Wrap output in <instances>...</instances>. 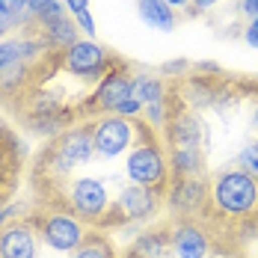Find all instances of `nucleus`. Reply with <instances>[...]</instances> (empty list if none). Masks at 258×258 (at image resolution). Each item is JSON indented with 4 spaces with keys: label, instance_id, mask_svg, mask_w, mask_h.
<instances>
[{
    "label": "nucleus",
    "instance_id": "bb28decb",
    "mask_svg": "<svg viewBox=\"0 0 258 258\" xmlns=\"http://www.w3.org/2000/svg\"><path fill=\"white\" fill-rule=\"evenodd\" d=\"M62 6L72 18H78L80 12H89V0H62Z\"/></svg>",
    "mask_w": 258,
    "mask_h": 258
},
{
    "label": "nucleus",
    "instance_id": "1a4fd4ad",
    "mask_svg": "<svg viewBox=\"0 0 258 258\" xmlns=\"http://www.w3.org/2000/svg\"><path fill=\"white\" fill-rule=\"evenodd\" d=\"M205 202H208V184L199 175L175 178V184L169 187V196H166V205L175 217H193L196 211H202Z\"/></svg>",
    "mask_w": 258,
    "mask_h": 258
},
{
    "label": "nucleus",
    "instance_id": "c85d7f7f",
    "mask_svg": "<svg viewBox=\"0 0 258 258\" xmlns=\"http://www.w3.org/2000/svg\"><path fill=\"white\" fill-rule=\"evenodd\" d=\"M220 0H190V6L196 9V12H208V9H214Z\"/></svg>",
    "mask_w": 258,
    "mask_h": 258
},
{
    "label": "nucleus",
    "instance_id": "f03ea898",
    "mask_svg": "<svg viewBox=\"0 0 258 258\" xmlns=\"http://www.w3.org/2000/svg\"><path fill=\"white\" fill-rule=\"evenodd\" d=\"M125 175H128L131 184L163 190V184L169 178V160L163 157V152H160V146L155 140H143L125 157Z\"/></svg>",
    "mask_w": 258,
    "mask_h": 258
},
{
    "label": "nucleus",
    "instance_id": "f704fd0d",
    "mask_svg": "<svg viewBox=\"0 0 258 258\" xmlns=\"http://www.w3.org/2000/svg\"><path fill=\"white\" fill-rule=\"evenodd\" d=\"M223 258H240V255H223Z\"/></svg>",
    "mask_w": 258,
    "mask_h": 258
},
{
    "label": "nucleus",
    "instance_id": "c9c22d12",
    "mask_svg": "<svg viewBox=\"0 0 258 258\" xmlns=\"http://www.w3.org/2000/svg\"><path fill=\"white\" fill-rule=\"evenodd\" d=\"M131 258H134V255H131Z\"/></svg>",
    "mask_w": 258,
    "mask_h": 258
},
{
    "label": "nucleus",
    "instance_id": "f3484780",
    "mask_svg": "<svg viewBox=\"0 0 258 258\" xmlns=\"http://www.w3.org/2000/svg\"><path fill=\"white\" fill-rule=\"evenodd\" d=\"M169 169L178 178L199 175V169H202V152L199 149H187V146H175L172 155H169Z\"/></svg>",
    "mask_w": 258,
    "mask_h": 258
},
{
    "label": "nucleus",
    "instance_id": "423d86ee",
    "mask_svg": "<svg viewBox=\"0 0 258 258\" xmlns=\"http://www.w3.org/2000/svg\"><path fill=\"white\" fill-rule=\"evenodd\" d=\"M42 240L53 252H78L86 240L83 220L75 217L72 211H53L42 223Z\"/></svg>",
    "mask_w": 258,
    "mask_h": 258
},
{
    "label": "nucleus",
    "instance_id": "6e6552de",
    "mask_svg": "<svg viewBox=\"0 0 258 258\" xmlns=\"http://www.w3.org/2000/svg\"><path fill=\"white\" fill-rule=\"evenodd\" d=\"M134 83H137V78H131L125 69H110L101 78L98 89L92 92V107L104 110V113H116V107L134 95Z\"/></svg>",
    "mask_w": 258,
    "mask_h": 258
},
{
    "label": "nucleus",
    "instance_id": "5701e85b",
    "mask_svg": "<svg viewBox=\"0 0 258 258\" xmlns=\"http://www.w3.org/2000/svg\"><path fill=\"white\" fill-rule=\"evenodd\" d=\"M143 113V101L137 98V95H131L128 101H122L116 107V113L113 116H122V119H134V116H140Z\"/></svg>",
    "mask_w": 258,
    "mask_h": 258
},
{
    "label": "nucleus",
    "instance_id": "39448f33",
    "mask_svg": "<svg viewBox=\"0 0 258 258\" xmlns=\"http://www.w3.org/2000/svg\"><path fill=\"white\" fill-rule=\"evenodd\" d=\"M69 208L86 223H101L110 211V193L101 178H78L69 184Z\"/></svg>",
    "mask_w": 258,
    "mask_h": 258
},
{
    "label": "nucleus",
    "instance_id": "f8f14e48",
    "mask_svg": "<svg viewBox=\"0 0 258 258\" xmlns=\"http://www.w3.org/2000/svg\"><path fill=\"white\" fill-rule=\"evenodd\" d=\"M0 258H36V234L30 226L12 223L0 229Z\"/></svg>",
    "mask_w": 258,
    "mask_h": 258
},
{
    "label": "nucleus",
    "instance_id": "f257e3e1",
    "mask_svg": "<svg viewBox=\"0 0 258 258\" xmlns=\"http://www.w3.org/2000/svg\"><path fill=\"white\" fill-rule=\"evenodd\" d=\"M211 199L223 217H232V220L249 217L258 208V181L249 178L246 172H240L237 166L226 169L211 184Z\"/></svg>",
    "mask_w": 258,
    "mask_h": 258
},
{
    "label": "nucleus",
    "instance_id": "7ed1b4c3",
    "mask_svg": "<svg viewBox=\"0 0 258 258\" xmlns=\"http://www.w3.org/2000/svg\"><path fill=\"white\" fill-rule=\"evenodd\" d=\"M92 143L98 157H122L137 146V125L122 116H104L92 125Z\"/></svg>",
    "mask_w": 258,
    "mask_h": 258
},
{
    "label": "nucleus",
    "instance_id": "473e14b6",
    "mask_svg": "<svg viewBox=\"0 0 258 258\" xmlns=\"http://www.w3.org/2000/svg\"><path fill=\"white\" fill-rule=\"evenodd\" d=\"M12 214H15V208H3V211H0V229L6 226V220H9Z\"/></svg>",
    "mask_w": 258,
    "mask_h": 258
},
{
    "label": "nucleus",
    "instance_id": "412c9836",
    "mask_svg": "<svg viewBox=\"0 0 258 258\" xmlns=\"http://www.w3.org/2000/svg\"><path fill=\"white\" fill-rule=\"evenodd\" d=\"M234 166H237L240 172H246L249 178L258 181V140L246 143V146L237 152V157H234Z\"/></svg>",
    "mask_w": 258,
    "mask_h": 258
},
{
    "label": "nucleus",
    "instance_id": "4468645a",
    "mask_svg": "<svg viewBox=\"0 0 258 258\" xmlns=\"http://www.w3.org/2000/svg\"><path fill=\"white\" fill-rule=\"evenodd\" d=\"M166 134H169L172 149H175V146L199 149V143H202V122H199L193 113H178V116H172Z\"/></svg>",
    "mask_w": 258,
    "mask_h": 258
},
{
    "label": "nucleus",
    "instance_id": "a878e982",
    "mask_svg": "<svg viewBox=\"0 0 258 258\" xmlns=\"http://www.w3.org/2000/svg\"><path fill=\"white\" fill-rule=\"evenodd\" d=\"M243 42L258 51V18H249V24H246V30H243Z\"/></svg>",
    "mask_w": 258,
    "mask_h": 258
},
{
    "label": "nucleus",
    "instance_id": "a211bd4d",
    "mask_svg": "<svg viewBox=\"0 0 258 258\" xmlns=\"http://www.w3.org/2000/svg\"><path fill=\"white\" fill-rule=\"evenodd\" d=\"M134 95L143 101V107L157 104V101H166L163 80H160V78H152V75H140V78H137V83H134Z\"/></svg>",
    "mask_w": 258,
    "mask_h": 258
},
{
    "label": "nucleus",
    "instance_id": "ddd939ff",
    "mask_svg": "<svg viewBox=\"0 0 258 258\" xmlns=\"http://www.w3.org/2000/svg\"><path fill=\"white\" fill-rule=\"evenodd\" d=\"M78 24H75V18H69V15H62V18H53L48 24H42V42L53 48V51H69L72 45H78Z\"/></svg>",
    "mask_w": 258,
    "mask_h": 258
},
{
    "label": "nucleus",
    "instance_id": "393cba45",
    "mask_svg": "<svg viewBox=\"0 0 258 258\" xmlns=\"http://www.w3.org/2000/svg\"><path fill=\"white\" fill-rule=\"evenodd\" d=\"M24 18H30L27 12H18V15H0V39H6V33H9L12 27H18Z\"/></svg>",
    "mask_w": 258,
    "mask_h": 258
},
{
    "label": "nucleus",
    "instance_id": "0eeeda50",
    "mask_svg": "<svg viewBox=\"0 0 258 258\" xmlns=\"http://www.w3.org/2000/svg\"><path fill=\"white\" fill-rule=\"evenodd\" d=\"M107 66H110V56L104 51V45H98L95 39H80L78 45H72L69 51L62 53V69L80 80L104 78L110 72Z\"/></svg>",
    "mask_w": 258,
    "mask_h": 258
},
{
    "label": "nucleus",
    "instance_id": "72a5a7b5",
    "mask_svg": "<svg viewBox=\"0 0 258 258\" xmlns=\"http://www.w3.org/2000/svg\"><path fill=\"white\" fill-rule=\"evenodd\" d=\"M252 128H255V134H258V104H255V110H252Z\"/></svg>",
    "mask_w": 258,
    "mask_h": 258
},
{
    "label": "nucleus",
    "instance_id": "cd10ccee",
    "mask_svg": "<svg viewBox=\"0 0 258 258\" xmlns=\"http://www.w3.org/2000/svg\"><path fill=\"white\" fill-rule=\"evenodd\" d=\"M181 69H187V59H175V62H163V75H178Z\"/></svg>",
    "mask_w": 258,
    "mask_h": 258
},
{
    "label": "nucleus",
    "instance_id": "c756f323",
    "mask_svg": "<svg viewBox=\"0 0 258 258\" xmlns=\"http://www.w3.org/2000/svg\"><path fill=\"white\" fill-rule=\"evenodd\" d=\"M163 3H166L172 12H175V9H187V6H190V0H163Z\"/></svg>",
    "mask_w": 258,
    "mask_h": 258
},
{
    "label": "nucleus",
    "instance_id": "9b49d317",
    "mask_svg": "<svg viewBox=\"0 0 258 258\" xmlns=\"http://www.w3.org/2000/svg\"><path fill=\"white\" fill-rule=\"evenodd\" d=\"M169 246H172L175 258H205L208 249H211L208 234L190 220L175 223V229L169 232Z\"/></svg>",
    "mask_w": 258,
    "mask_h": 258
},
{
    "label": "nucleus",
    "instance_id": "2eb2a0df",
    "mask_svg": "<svg viewBox=\"0 0 258 258\" xmlns=\"http://www.w3.org/2000/svg\"><path fill=\"white\" fill-rule=\"evenodd\" d=\"M137 12L140 18L155 30H163V33H172L175 30V12L163 3V0H137Z\"/></svg>",
    "mask_w": 258,
    "mask_h": 258
},
{
    "label": "nucleus",
    "instance_id": "2f4dec72",
    "mask_svg": "<svg viewBox=\"0 0 258 258\" xmlns=\"http://www.w3.org/2000/svg\"><path fill=\"white\" fill-rule=\"evenodd\" d=\"M0 15H18V12L9 6V0H0Z\"/></svg>",
    "mask_w": 258,
    "mask_h": 258
},
{
    "label": "nucleus",
    "instance_id": "dca6fc26",
    "mask_svg": "<svg viewBox=\"0 0 258 258\" xmlns=\"http://www.w3.org/2000/svg\"><path fill=\"white\" fill-rule=\"evenodd\" d=\"M172 246H169V234L166 232H143L134 237V246H131V255L134 258H166Z\"/></svg>",
    "mask_w": 258,
    "mask_h": 258
},
{
    "label": "nucleus",
    "instance_id": "b1692460",
    "mask_svg": "<svg viewBox=\"0 0 258 258\" xmlns=\"http://www.w3.org/2000/svg\"><path fill=\"white\" fill-rule=\"evenodd\" d=\"M75 24H78L80 33H86V39H95V18H92V12H80L75 18Z\"/></svg>",
    "mask_w": 258,
    "mask_h": 258
},
{
    "label": "nucleus",
    "instance_id": "20e7f679",
    "mask_svg": "<svg viewBox=\"0 0 258 258\" xmlns=\"http://www.w3.org/2000/svg\"><path fill=\"white\" fill-rule=\"evenodd\" d=\"M92 155H95L92 128L89 125H78V128H69L56 137L53 152H51V166L56 172H69V169H78L83 163H89Z\"/></svg>",
    "mask_w": 258,
    "mask_h": 258
},
{
    "label": "nucleus",
    "instance_id": "aec40b11",
    "mask_svg": "<svg viewBox=\"0 0 258 258\" xmlns=\"http://www.w3.org/2000/svg\"><path fill=\"white\" fill-rule=\"evenodd\" d=\"M27 59L24 39H0V75L12 66H21Z\"/></svg>",
    "mask_w": 258,
    "mask_h": 258
},
{
    "label": "nucleus",
    "instance_id": "9d476101",
    "mask_svg": "<svg viewBox=\"0 0 258 258\" xmlns=\"http://www.w3.org/2000/svg\"><path fill=\"white\" fill-rule=\"evenodd\" d=\"M113 211H119V217L122 220H131V223L152 220L157 214V190L131 184V187H125L119 193V202L113 205Z\"/></svg>",
    "mask_w": 258,
    "mask_h": 258
},
{
    "label": "nucleus",
    "instance_id": "7c9ffc66",
    "mask_svg": "<svg viewBox=\"0 0 258 258\" xmlns=\"http://www.w3.org/2000/svg\"><path fill=\"white\" fill-rule=\"evenodd\" d=\"M27 3H30V0H9V6H12L15 12H27Z\"/></svg>",
    "mask_w": 258,
    "mask_h": 258
},
{
    "label": "nucleus",
    "instance_id": "6ab92c4d",
    "mask_svg": "<svg viewBox=\"0 0 258 258\" xmlns=\"http://www.w3.org/2000/svg\"><path fill=\"white\" fill-rule=\"evenodd\" d=\"M27 15L36 18V21H42V24H48V21L62 18V15H69V12H66L62 0H30V3H27Z\"/></svg>",
    "mask_w": 258,
    "mask_h": 258
},
{
    "label": "nucleus",
    "instance_id": "4be33fe9",
    "mask_svg": "<svg viewBox=\"0 0 258 258\" xmlns=\"http://www.w3.org/2000/svg\"><path fill=\"white\" fill-rule=\"evenodd\" d=\"M72 258H113V249L104 237H86L78 252H72Z\"/></svg>",
    "mask_w": 258,
    "mask_h": 258
}]
</instances>
